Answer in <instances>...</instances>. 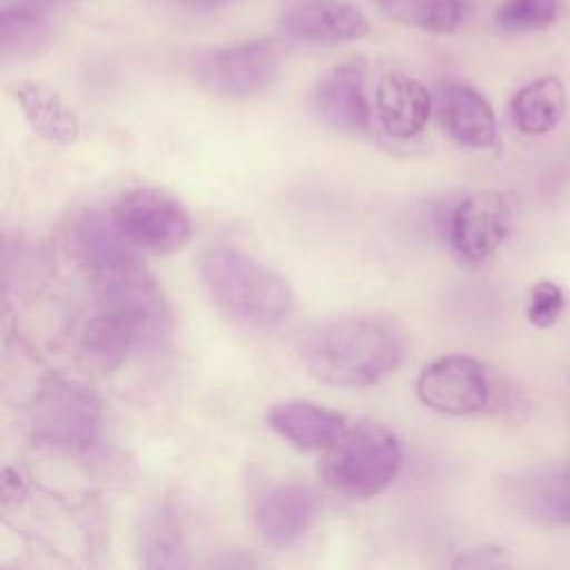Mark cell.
<instances>
[{"mask_svg":"<svg viewBox=\"0 0 570 570\" xmlns=\"http://www.w3.org/2000/svg\"><path fill=\"white\" fill-rule=\"evenodd\" d=\"M78 254L100 307L125 314L138 327L145 345L169 336L174 321L169 303L114 223L87 216L78 225Z\"/></svg>","mask_w":570,"mask_h":570,"instance_id":"obj_1","label":"cell"},{"mask_svg":"<svg viewBox=\"0 0 570 570\" xmlns=\"http://www.w3.org/2000/svg\"><path fill=\"white\" fill-rule=\"evenodd\" d=\"M298 354L305 370L321 383L370 387L403 363L405 336L390 318L341 316L305 330Z\"/></svg>","mask_w":570,"mask_h":570,"instance_id":"obj_2","label":"cell"},{"mask_svg":"<svg viewBox=\"0 0 570 570\" xmlns=\"http://www.w3.org/2000/svg\"><path fill=\"white\" fill-rule=\"evenodd\" d=\"M198 276L214 305L240 325L274 330L294 312L296 298L289 283L229 243L200 249Z\"/></svg>","mask_w":570,"mask_h":570,"instance_id":"obj_3","label":"cell"},{"mask_svg":"<svg viewBox=\"0 0 570 570\" xmlns=\"http://www.w3.org/2000/svg\"><path fill=\"white\" fill-rule=\"evenodd\" d=\"M403 465V448L392 430L374 421L347 423L325 450L323 481L350 499H370L392 485Z\"/></svg>","mask_w":570,"mask_h":570,"instance_id":"obj_4","label":"cell"},{"mask_svg":"<svg viewBox=\"0 0 570 570\" xmlns=\"http://www.w3.org/2000/svg\"><path fill=\"white\" fill-rule=\"evenodd\" d=\"M24 423L38 445L87 452L102 428V401L94 387L60 374L45 376L24 407Z\"/></svg>","mask_w":570,"mask_h":570,"instance_id":"obj_5","label":"cell"},{"mask_svg":"<svg viewBox=\"0 0 570 570\" xmlns=\"http://www.w3.org/2000/svg\"><path fill=\"white\" fill-rule=\"evenodd\" d=\"M109 218L131 247L151 254L183 249L194 232L183 200L160 187L127 189L111 205Z\"/></svg>","mask_w":570,"mask_h":570,"instance_id":"obj_6","label":"cell"},{"mask_svg":"<svg viewBox=\"0 0 570 570\" xmlns=\"http://www.w3.org/2000/svg\"><path fill=\"white\" fill-rule=\"evenodd\" d=\"M256 532L272 548L296 546L318 521V494L298 481H269L258 485L249 499Z\"/></svg>","mask_w":570,"mask_h":570,"instance_id":"obj_7","label":"cell"},{"mask_svg":"<svg viewBox=\"0 0 570 570\" xmlns=\"http://www.w3.org/2000/svg\"><path fill=\"white\" fill-rule=\"evenodd\" d=\"M281 56L267 40H249L212 51L198 62V82L223 98H252L269 89L278 76Z\"/></svg>","mask_w":570,"mask_h":570,"instance_id":"obj_8","label":"cell"},{"mask_svg":"<svg viewBox=\"0 0 570 570\" xmlns=\"http://www.w3.org/2000/svg\"><path fill=\"white\" fill-rule=\"evenodd\" d=\"M419 401L448 416L481 412L490 401L488 372L474 356L445 354L428 363L416 379Z\"/></svg>","mask_w":570,"mask_h":570,"instance_id":"obj_9","label":"cell"},{"mask_svg":"<svg viewBox=\"0 0 570 570\" xmlns=\"http://www.w3.org/2000/svg\"><path fill=\"white\" fill-rule=\"evenodd\" d=\"M512 220L510 198L503 191L483 189L465 196L452 212L450 240L459 256L479 263L490 258L505 240Z\"/></svg>","mask_w":570,"mask_h":570,"instance_id":"obj_10","label":"cell"},{"mask_svg":"<svg viewBox=\"0 0 570 570\" xmlns=\"http://www.w3.org/2000/svg\"><path fill=\"white\" fill-rule=\"evenodd\" d=\"M278 29L296 42L343 45L365 38L370 22L347 0H296L283 9Z\"/></svg>","mask_w":570,"mask_h":570,"instance_id":"obj_11","label":"cell"},{"mask_svg":"<svg viewBox=\"0 0 570 570\" xmlns=\"http://www.w3.org/2000/svg\"><path fill=\"white\" fill-rule=\"evenodd\" d=\"M367 67L361 58L345 60L325 71L312 89V111L327 127L343 134H361L370 127L365 96Z\"/></svg>","mask_w":570,"mask_h":570,"instance_id":"obj_12","label":"cell"},{"mask_svg":"<svg viewBox=\"0 0 570 570\" xmlns=\"http://www.w3.org/2000/svg\"><path fill=\"white\" fill-rule=\"evenodd\" d=\"M138 345H142L138 327L125 314L98 305L78 334L76 356L87 372L114 374Z\"/></svg>","mask_w":570,"mask_h":570,"instance_id":"obj_13","label":"cell"},{"mask_svg":"<svg viewBox=\"0 0 570 570\" xmlns=\"http://www.w3.org/2000/svg\"><path fill=\"white\" fill-rule=\"evenodd\" d=\"M374 102L383 129L401 140L419 136L432 111L430 91L401 71H387L379 78Z\"/></svg>","mask_w":570,"mask_h":570,"instance_id":"obj_14","label":"cell"},{"mask_svg":"<svg viewBox=\"0 0 570 570\" xmlns=\"http://www.w3.org/2000/svg\"><path fill=\"white\" fill-rule=\"evenodd\" d=\"M439 118L452 140L472 149L497 142V118L490 102L472 87L452 82L439 98Z\"/></svg>","mask_w":570,"mask_h":570,"instance_id":"obj_15","label":"cell"},{"mask_svg":"<svg viewBox=\"0 0 570 570\" xmlns=\"http://www.w3.org/2000/svg\"><path fill=\"white\" fill-rule=\"evenodd\" d=\"M269 428L298 450H327L347 428V419L309 401H283L267 410Z\"/></svg>","mask_w":570,"mask_h":570,"instance_id":"obj_16","label":"cell"},{"mask_svg":"<svg viewBox=\"0 0 570 570\" xmlns=\"http://www.w3.org/2000/svg\"><path fill=\"white\" fill-rule=\"evenodd\" d=\"M13 98L20 105L29 127L45 142L73 145L78 140V116L51 85L40 80H20L13 85Z\"/></svg>","mask_w":570,"mask_h":570,"instance_id":"obj_17","label":"cell"},{"mask_svg":"<svg viewBox=\"0 0 570 570\" xmlns=\"http://www.w3.org/2000/svg\"><path fill=\"white\" fill-rule=\"evenodd\" d=\"M138 563L149 570L185 568L187 548L180 519L169 501L151 503L138 519L136 530Z\"/></svg>","mask_w":570,"mask_h":570,"instance_id":"obj_18","label":"cell"},{"mask_svg":"<svg viewBox=\"0 0 570 570\" xmlns=\"http://www.w3.org/2000/svg\"><path fill=\"white\" fill-rule=\"evenodd\" d=\"M566 114V87L554 76H543L521 87L510 100V116L521 134L552 131Z\"/></svg>","mask_w":570,"mask_h":570,"instance_id":"obj_19","label":"cell"},{"mask_svg":"<svg viewBox=\"0 0 570 570\" xmlns=\"http://www.w3.org/2000/svg\"><path fill=\"white\" fill-rule=\"evenodd\" d=\"M525 512L543 523H570V468L539 470L519 488Z\"/></svg>","mask_w":570,"mask_h":570,"instance_id":"obj_20","label":"cell"},{"mask_svg":"<svg viewBox=\"0 0 570 570\" xmlns=\"http://www.w3.org/2000/svg\"><path fill=\"white\" fill-rule=\"evenodd\" d=\"M49 38V20L40 4L4 7L0 11V53L2 60L22 58L42 47Z\"/></svg>","mask_w":570,"mask_h":570,"instance_id":"obj_21","label":"cell"},{"mask_svg":"<svg viewBox=\"0 0 570 570\" xmlns=\"http://www.w3.org/2000/svg\"><path fill=\"white\" fill-rule=\"evenodd\" d=\"M383 7L399 22L432 33L454 31L463 16L459 0H383Z\"/></svg>","mask_w":570,"mask_h":570,"instance_id":"obj_22","label":"cell"},{"mask_svg":"<svg viewBox=\"0 0 570 570\" xmlns=\"http://www.w3.org/2000/svg\"><path fill=\"white\" fill-rule=\"evenodd\" d=\"M559 11V0H505L497 9V24L512 33L548 27Z\"/></svg>","mask_w":570,"mask_h":570,"instance_id":"obj_23","label":"cell"},{"mask_svg":"<svg viewBox=\"0 0 570 570\" xmlns=\"http://www.w3.org/2000/svg\"><path fill=\"white\" fill-rule=\"evenodd\" d=\"M563 289L552 281H539L530 287L525 314L534 327H550L557 323L559 314L563 312Z\"/></svg>","mask_w":570,"mask_h":570,"instance_id":"obj_24","label":"cell"},{"mask_svg":"<svg viewBox=\"0 0 570 570\" xmlns=\"http://www.w3.org/2000/svg\"><path fill=\"white\" fill-rule=\"evenodd\" d=\"M183 2H187V4H198V7H218V4H223V2H227V0H183Z\"/></svg>","mask_w":570,"mask_h":570,"instance_id":"obj_25","label":"cell"},{"mask_svg":"<svg viewBox=\"0 0 570 570\" xmlns=\"http://www.w3.org/2000/svg\"><path fill=\"white\" fill-rule=\"evenodd\" d=\"M29 2H33V4H56V2H67V0H29Z\"/></svg>","mask_w":570,"mask_h":570,"instance_id":"obj_26","label":"cell"}]
</instances>
